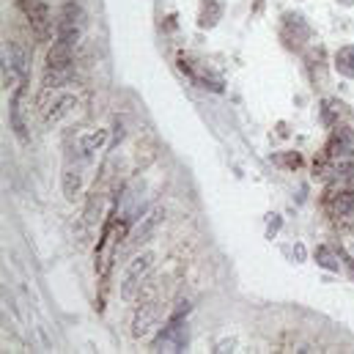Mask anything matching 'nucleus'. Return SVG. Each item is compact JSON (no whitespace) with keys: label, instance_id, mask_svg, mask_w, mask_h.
Masks as SVG:
<instances>
[{"label":"nucleus","instance_id":"14","mask_svg":"<svg viewBox=\"0 0 354 354\" xmlns=\"http://www.w3.org/2000/svg\"><path fill=\"white\" fill-rule=\"evenodd\" d=\"M80 189H83V174H80V165L75 162L72 165V160L64 165V195L69 198V201H75L77 195H80Z\"/></svg>","mask_w":354,"mask_h":354},{"label":"nucleus","instance_id":"4","mask_svg":"<svg viewBox=\"0 0 354 354\" xmlns=\"http://www.w3.org/2000/svg\"><path fill=\"white\" fill-rule=\"evenodd\" d=\"M151 266H154V253H140V256H135L129 261L124 277H121V297L124 299H135L138 297V291H140L146 274L151 272Z\"/></svg>","mask_w":354,"mask_h":354},{"label":"nucleus","instance_id":"5","mask_svg":"<svg viewBox=\"0 0 354 354\" xmlns=\"http://www.w3.org/2000/svg\"><path fill=\"white\" fill-rule=\"evenodd\" d=\"M322 171L324 176L333 178H354V149L352 146H330L324 160H322Z\"/></svg>","mask_w":354,"mask_h":354},{"label":"nucleus","instance_id":"7","mask_svg":"<svg viewBox=\"0 0 354 354\" xmlns=\"http://www.w3.org/2000/svg\"><path fill=\"white\" fill-rule=\"evenodd\" d=\"M184 346H187V327L178 319H171V324L162 327V333L157 335L154 349L157 352H184Z\"/></svg>","mask_w":354,"mask_h":354},{"label":"nucleus","instance_id":"12","mask_svg":"<svg viewBox=\"0 0 354 354\" xmlns=\"http://www.w3.org/2000/svg\"><path fill=\"white\" fill-rule=\"evenodd\" d=\"M104 143H107V129H91L88 135L80 138V157L91 162L104 149Z\"/></svg>","mask_w":354,"mask_h":354},{"label":"nucleus","instance_id":"1","mask_svg":"<svg viewBox=\"0 0 354 354\" xmlns=\"http://www.w3.org/2000/svg\"><path fill=\"white\" fill-rule=\"evenodd\" d=\"M83 30H86V11L80 3L69 0L58 19H55V41L61 44H69V47H77V41L83 39Z\"/></svg>","mask_w":354,"mask_h":354},{"label":"nucleus","instance_id":"10","mask_svg":"<svg viewBox=\"0 0 354 354\" xmlns=\"http://www.w3.org/2000/svg\"><path fill=\"white\" fill-rule=\"evenodd\" d=\"M47 69H55V72H75V47L61 44V41H53V47H50V53H47Z\"/></svg>","mask_w":354,"mask_h":354},{"label":"nucleus","instance_id":"15","mask_svg":"<svg viewBox=\"0 0 354 354\" xmlns=\"http://www.w3.org/2000/svg\"><path fill=\"white\" fill-rule=\"evenodd\" d=\"M316 261L322 266H327V269H333V272L338 269V261H335V256H333L330 248H319V250H316Z\"/></svg>","mask_w":354,"mask_h":354},{"label":"nucleus","instance_id":"8","mask_svg":"<svg viewBox=\"0 0 354 354\" xmlns=\"http://www.w3.org/2000/svg\"><path fill=\"white\" fill-rule=\"evenodd\" d=\"M162 220H165V206H154V209H149V212L140 217V223L135 225V231H132V242H135V245L149 242V239L157 234V228L162 225Z\"/></svg>","mask_w":354,"mask_h":354},{"label":"nucleus","instance_id":"9","mask_svg":"<svg viewBox=\"0 0 354 354\" xmlns=\"http://www.w3.org/2000/svg\"><path fill=\"white\" fill-rule=\"evenodd\" d=\"M157 319H160V308H157V302L140 305V308H138V313H135V322H132V335H135L138 341L149 338V335H151V330L157 327Z\"/></svg>","mask_w":354,"mask_h":354},{"label":"nucleus","instance_id":"3","mask_svg":"<svg viewBox=\"0 0 354 354\" xmlns=\"http://www.w3.org/2000/svg\"><path fill=\"white\" fill-rule=\"evenodd\" d=\"M19 11L25 14L36 41H50L53 39V17H50V8L41 0H19Z\"/></svg>","mask_w":354,"mask_h":354},{"label":"nucleus","instance_id":"13","mask_svg":"<svg viewBox=\"0 0 354 354\" xmlns=\"http://www.w3.org/2000/svg\"><path fill=\"white\" fill-rule=\"evenodd\" d=\"M75 104H77V99L72 93H61L50 107H44V121L47 124H58L61 118H66L75 110Z\"/></svg>","mask_w":354,"mask_h":354},{"label":"nucleus","instance_id":"6","mask_svg":"<svg viewBox=\"0 0 354 354\" xmlns=\"http://www.w3.org/2000/svg\"><path fill=\"white\" fill-rule=\"evenodd\" d=\"M8 118H11L14 135L25 143V140H28V88H25V83H22L19 88H14L11 107H8Z\"/></svg>","mask_w":354,"mask_h":354},{"label":"nucleus","instance_id":"11","mask_svg":"<svg viewBox=\"0 0 354 354\" xmlns=\"http://www.w3.org/2000/svg\"><path fill=\"white\" fill-rule=\"evenodd\" d=\"M327 209L335 220L341 223H354V192H338L327 201Z\"/></svg>","mask_w":354,"mask_h":354},{"label":"nucleus","instance_id":"2","mask_svg":"<svg viewBox=\"0 0 354 354\" xmlns=\"http://www.w3.org/2000/svg\"><path fill=\"white\" fill-rule=\"evenodd\" d=\"M28 77V50L19 41H8L3 50V88H19Z\"/></svg>","mask_w":354,"mask_h":354}]
</instances>
